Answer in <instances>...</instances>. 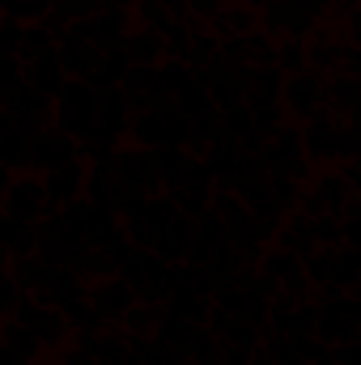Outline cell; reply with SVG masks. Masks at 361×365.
Instances as JSON below:
<instances>
[{
	"label": "cell",
	"instance_id": "6da1fadb",
	"mask_svg": "<svg viewBox=\"0 0 361 365\" xmlns=\"http://www.w3.org/2000/svg\"><path fill=\"white\" fill-rule=\"evenodd\" d=\"M51 110H56V128L68 132L73 140H90L93 136V119H98V90L90 81H64L60 93L51 98Z\"/></svg>",
	"mask_w": 361,
	"mask_h": 365
},
{
	"label": "cell",
	"instance_id": "7a4b0ae2",
	"mask_svg": "<svg viewBox=\"0 0 361 365\" xmlns=\"http://www.w3.org/2000/svg\"><path fill=\"white\" fill-rule=\"evenodd\" d=\"M128 136H132L141 149H166V145L187 149V119L179 115L175 102H162V106L136 110L132 123H128Z\"/></svg>",
	"mask_w": 361,
	"mask_h": 365
},
{
	"label": "cell",
	"instance_id": "3957f363",
	"mask_svg": "<svg viewBox=\"0 0 361 365\" xmlns=\"http://www.w3.org/2000/svg\"><path fill=\"white\" fill-rule=\"evenodd\" d=\"M47 212H51V200H47L43 179H39L34 170H21V175H13V179L4 182V191H0V217L34 225V221L47 217Z\"/></svg>",
	"mask_w": 361,
	"mask_h": 365
},
{
	"label": "cell",
	"instance_id": "277c9868",
	"mask_svg": "<svg viewBox=\"0 0 361 365\" xmlns=\"http://www.w3.org/2000/svg\"><path fill=\"white\" fill-rule=\"evenodd\" d=\"M81 238L73 234V225L60 217V208H51L47 217L34 221V255L43 264H56V268H68L77 255H81Z\"/></svg>",
	"mask_w": 361,
	"mask_h": 365
},
{
	"label": "cell",
	"instance_id": "5b68a950",
	"mask_svg": "<svg viewBox=\"0 0 361 365\" xmlns=\"http://www.w3.org/2000/svg\"><path fill=\"white\" fill-rule=\"evenodd\" d=\"M264 170L268 175H285V179L293 182H310V175H315V166L302 158V140H298V128L293 123H285V128H276L268 140H264Z\"/></svg>",
	"mask_w": 361,
	"mask_h": 365
},
{
	"label": "cell",
	"instance_id": "8992f818",
	"mask_svg": "<svg viewBox=\"0 0 361 365\" xmlns=\"http://www.w3.org/2000/svg\"><path fill=\"white\" fill-rule=\"evenodd\" d=\"M361 336V310L357 297H332V302H315V340L323 344H349Z\"/></svg>",
	"mask_w": 361,
	"mask_h": 365
},
{
	"label": "cell",
	"instance_id": "52a82bcc",
	"mask_svg": "<svg viewBox=\"0 0 361 365\" xmlns=\"http://www.w3.org/2000/svg\"><path fill=\"white\" fill-rule=\"evenodd\" d=\"M298 140H302V158L310 166H336L340 162V119H332L327 110L310 115L306 128L298 132Z\"/></svg>",
	"mask_w": 361,
	"mask_h": 365
},
{
	"label": "cell",
	"instance_id": "ba28073f",
	"mask_svg": "<svg viewBox=\"0 0 361 365\" xmlns=\"http://www.w3.org/2000/svg\"><path fill=\"white\" fill-rule=\"evenodd\" d=\"M9 319H17L21 327H30L47 349H56V344H64L73 331H68V323H64V314L56 310V306H47V302H39V297H30V293H21L17 297V306H13V314Z\"/></svg>",
	"mask_w": 361,
	"mask_h": 365
},
{
	"label": "cell",
	"instance_id": "9c48e42d",
	"mask_svg": "<svg viewBox=\"0 0 361 365\" xmlns=\"http://www.w3.org/2000/svg\"><path fill=\"white\" fill-rule=\"evenodd\" d=\"M255 272L268 276L272 284L289 297H310V280L302 272V255L293 251H280V247H264L260 259H255Z\"/></svg>",
	"mask_w": 361,
	"mask_h": 365
},
{
	"label": "cell",
	"instance_id": "30bf717a",
	"mask_svg": "<svg viewBox=\"0 0 361 365\" xmlns=\"http://www.w3.org/2000/svg\"><path fill=\"white\" fill-rule=\"evenodd\" d=\"M111 170H115V179L123 182V191H141V195H158L162 191L158 170H153V153L141 149V145H119Z\"/></svg>",
	"mask_w": 361,
	"mask_h": 365
},
{
	"label": "cell",
	"instance_id": "8fae6325",
	"mask_svg": "<svg viewBox=\"0 0 361 365\" xmlns=\"http://www.w3.org/2000/svg\"><path fill=\"white\" fill-rule=\"evenodd\" d=\"M280 106H285V119H310L323 110V77L319 73H293L280 81Z\"/></svg>",
	"mask_w": 361,
	"mask_h": 365
},
{
	"label": "cell",
	"instance_id": "7c38bea8",
	"mask_svg": "<svg viewBox=\"0 0 361 365\" xmlns=\"http://www.w3.org/2000/svg\"><path fill=\"white\" fill-rule=\"evenodd\" d=\"M68 162H77V140L68 132H60L56 123H43L30 140V170L47 175L56 166H68Z\"/></svg>",
	"mask_w": 361,
	"mask_h": 365
},
{
	"label": "cell",
	"instance_id": "4fadbf2b",
	"mask_svg": "<svg viewBox=\"0 0 361 365\" xmlns=\"http://www.w3.org/2000/svg\"><path fill=\"white\" fill-rule=\"evenodd\" d=\"M86 302H90L93 314L111 327V323H119L128 314V306L136 302V289L128 280H119V276H102V280L86 284Z\"/></svg>",
	"mask_w": 361,
	"mask_h": 365
},
{
	"label": "cell",
	"instance_id": "5bb4252c",
	"mask_svg": "<svg viewBox=\"0 0 361 365\" xmlns=\"http://www.w3.org/2000/svg\"><path fill=\"white\" fill-rule=\"evenodd\" d=\"M128 9H106V13H90V17H81V21H73L68 26V34H77V38H86L90 47L98 51H111V47H119L123 43V34H128Z\"/></svg>",
	"mask_w": 361,
	"mask_h": 365
},
{
	"label": "cell",
	"instance_id": "9a60e30c",
	"mask_svg": "<svg viewBox=\"0 0 361 365\" xmlns=\"http://www.w3.org/2000/svg\"><path fill=\"white\" fill-rule=\"evenodd\" d=\"M119 93L128 98L132 115H136V110H149V106L171 102V98H166V90H162L158 68H145V64H128V73H123V81H119Z\"/></svg>",
	"mask_w": 361,
	"mask_h": 365
},
{
	"label": "cell",
	"instance_id": "2e32d148",
	"mask_svg": "<svg viewBox=\"0 0 361 365\" xmlns=\"http://www.w3.org/2000/svg\"><path fill=\"white\" fill-rule=\"evenodd\" d=\"M230 251V234H225V225L217 221V212L208 208V212H200L195 217V234H191V251H187V264H213V259H221Z\"/></svg>",
	"mask_w": 361,
	"mask_h": 365
},
{
	"label": "cell",
	"instance_id": "e0dca14e",
	"mask_svg": "<svg viewBox=\"0 0 361 365\" xmlns=\"http://www.w3.org/2000/svg\"><path fill=\"white\" fill-rule=\"evenodd\" d=\"M128 123H132V106H128V98L115 90H98V119H93V136L90 140H111V145H119V136L128 132Z\"/></svg>",
	"mask_w": 361,
	"mask_h": 365
},
{
	"label": "cell",
	"instance_id": "ac0fdd59",
	"mask_svg": "<svg viewBox=\"0 0 361 365\" xmlns=\"http://www.w3.org/2000/svg\"><path fill=\"white\" fill-rule=\"evenodd\" d=\"M234 195H238V200L247 204V212H251V217H255V221H260V225H264L268 234L276 230V225H280V221H285V204H280V200L272 195L268 175L238 182V187H234Z\"/></svg>",
	"mask_w": 361,
	"mask_h": 365
},
{
	"label": "cell",
	"instance_id": "d6986e66",
	"mask_svg": "<svg viewBox=\"0 0 361 365\" xmlns=\"http://www.w3.org/2000/svg\"><path fill=\"white\" fill-rule=\"evenodd\" d=\"M34 132L39 128H30V123H21V119H13V115L0 110V162L13 175L30 170V140H34Z\"/></svg>",
	"mask_w": 361,
	"mask_h": 365
},
{
	"label": "cell",
	"instance_id": "ffe728a7",
	"mask_svg": "<svg viewBox=\"0 0 361 365\" xmlns=\"http://www.w3.org/2000/svg\"><path fill=\"white\" fill-rule=\"evenodd\" d=\"M357 98L361 81L353 73H327L323 77V110L340 123H357Z\"/></svg>",
	"mask_w": 361,
	"mask_h": 365
},
{
	"label": "cell",
	"instance_id": "44dd1931",
	"mask_svg": "<svg viewBox=\"0 0 361 365\" xmlns=\"http://www.w3.org/2000/svg\"><path fill=\"white\" fill-rule=\"evenodd\" d=\"M56 56H60L64 77H73V81H90L93 68H98V60H102L98 47H90L86 38H77V34H68V30L56 38Z\"/></svg>",
	"mask_w": 361,
	"mask_h": 365
},
{
	"label": "cell",
	"instance_id": "7402d4cb",
	"mask_svg": "<svg viewBox=\"0 0 361 365\" xmlns=\"http://www.w3.org/2000/svg\"><path fill=\"white\" fill-rule=\"evenodd\" d=\"M204 327L221 340V344H230V349H247V353H255L260 349V340H264V331L260 327H251L247 319H234V314H221L217 306L208 310V319H204Z\"/></svg>",
	"mask_w": 361,
	"mask_h": 365
},
{
	"label": "cell",
	"instance_id": "603a6c76",
	"mask_svg": "<svg viewBox=\"0 0 361 365\" xmlns=\"http://www.w3.org/2000/svg\"><path fill=\"white\" fill-rule=\"evenodd\" d=\"M0 110H4V115H13V119H21V123H30V128L51 123V98H43L39 90H30L26 81H21L13 93H4V98H0Z\"/></svg>",
	"mask_w": 361,
	"mask_h": 365
},
{
	"label": "cell",
	"instance_id": "cb8c5ba5",
	"mask_svg": "<svg viewBox=\"0 0 361 365\" xmlns=\"http://www.w3.org/2000/svg\"><path fill=\"white\" fill-rule=\"evenodd\" d=\"M39 179H43V191H47L51 208H64V204L81 200V191H86V162L56 166V170H47V175H39Z\"/></svg>",
	"mask_w": 361,
	"mask_h": 365
},
{
	"label": "cell",
	"instance_id": "d4e9b609",
	"mask_svg": "<svg viewBox=\"0 0 361 365\" xmlns=\"http://www.w3.org/2000/svg\"><path fill=\"white\" fill-rule=\"evenodd\" d=\"M21 77H26V86H30V90H39L43 98H56V93H60V86L68 81V77H64V68H60L56 47H47V51L30 56V60L21 64Z\"/></svg>",
	"mask_w": 361,
	"mask_h": 365
},
{
	"label": "cell",
	"instance_id": "484cf974",
	"mask_svg": "<svg viewBox=\"0 0 361 365\" xmlns=\"http://www.w3.org/2000/svg\"><path fill=\"white\" fill-rule=\"evenodd\" d=\"M191 234H195V221L179 212V217H175V221H171V225H166V230L153 238V247H149V251H153L162 264H171V268H175V264H187V251H191Z\"/></svg>",
	"mask_w": 361,
	"mask_h": 365
},
{
	"label": "cell",
	"instance_id": "4316f807",
	"mask_svg": "<svg viewBox=\"0 0 361 365\" xmlns=\"http://www.w3.org/2000/svg\"><path fill=\"white\" fill-rule=\"evenodd\" d=\"M90 204L98 208H106V212H115L119 217V200H123V182L115 179V170L111 166H86V191H81Z\"/></svg>",
	"mask_w": 361,
	"mask_h": 365
},
{
	"label": "cell",
	"instance_id": "83f0119b",
	"mask_svg": "<svg viewBox=\"0 0 361 365\" xmlns=\"http://www.w3.org/2000/svg\"><path fill=\"white\" fill-rule=\"evenodd\" d=\"M208 21H213V34H217V38H243V34L260 30V13H255V9H247V4H238V0L221 4Z\"/></svg>",
	"mask_w": 361,
	"mask_h": 365
},
{
	"label": "cell",
	"instance_id": "f1b7e54d",
	"mask_svg": "<svg viewBox=\"0 0 361 365\" xmlns=\"http://www.w3.org/2000/svg\"><path fill=\"white\" fill-rule=\"evenodd\" d=\"M276 234V247L280 251H293V255H310L315 251V234H310V217L306 212H285V221L272 230Z\"/></svg>",
	"mask_w": 361,
	"mask_h": 365
},
{
	"label": "cell",
	"instance_id": "f546056e",
	"mask_svg": "<svg viewBox=\"0 0 361 365\" xmlns=\"http://www.w3.org/2000/svg\"><path fill=\"white\" fill-rule=\"evenodd\" d=\"M0 344L17 357V365H30V361H39V353L47 349L30 327H21L17 319H0Z\"/></svg>",
	"mask_w": 361,
	"mask_h": 365
},
{
	"label": "cell",
	"instance_id": "4dcf8cb0",
	"mask_svg": "<svg viewBox=\"0 0 361 365\" xmlns=\"http://www.w3.org/2000/svg\"><path fill=\"white\" fill-rule=\"evenodd\" d=\"M123 56H128V64H145V68H158L162 60H166V51H162V34H153V30H128L123 34Z\"/></svg>",
	"mask_w": 361,
	"mask_h": 365
},
{
	"label": "cell",
	"instance_id": "1f68e13d",
	"mask_svg": "<svg viewBox=\"0 0 361 365\" xmlns=\"http://www.w3.org/2000/svg\"><path fill=\"white\" fill-rule=\"evenodd\" d=\"M280 81H285V73H280L276 64L247 68V106L255 110V106H272V102H280Z\"/></svg>",
	"mask_w": 361,
	"mask_h": 365
},
{
	"label": "cell",
	"instance_id": "d6a6232c",
	"mask_svg": "<svg viewBox=\"0 0 361 365\" xmlns=\"http://www.w3.org/2000/svg\"><path fill=\"white\" fill-rule=\"evenodd\" d=\"M179 353L191 365H217V357H221V340H217L204 323H191L187 336H183V344H179Z\"/></svg>",
	"mask_w": 361,
	"mask_h": 365
},
{
	"label": "cell",
	"instance_id": "836d02e7",
	"mask_svg": "<svg viewBox=\"0 0 361 365\" xmlns=\"http://www.w3.org/2000/svg\"><path fill=\"white\" fill-rule=\"evenodd\" d=\"M166 310H171V314H179V319H191V323H204V319H208V310H213V297L191 293V289H183V284H171Z\"/></svg>",
	"mask_w": 361,
	"mask_h": 365
},
{
	"label": "cell",
	"instance_id": "e575fe53",
	"mask_svg": "<svg viewBox=\"0 0 361 365\" xmlns=\"http://www.w3.org/2000/svg\"><path fill=\"white\" fill-rule=\"evenodd\" d=\"M361 280V251L353 247H332V284L345 293H357Z\"/></svg>",
	"mask_w": 361,
	"mask_h": 365
},
{
	"label": "cell",
	"instance_id": "d590c367",
	"mask_svg": "<svg viewBox=\"0 0 361 365\" xmlns=\"http://www.w3.org/2000/svg\"><path fill=\"white\" fill-rule=\"evenodd\" d=\"M153 153V170H158V182H162V191H171L175 182H179L183 166H187V149H179V145H166V149H149Z\"/></svg>",
	"mask_w": 361,
	"mask_h": 365
},
{
	"label": "cell",
	"instance_id": "8d00e7d4",
	"mask_svg": "<svg viewBox=\"0 0 361 365\" xmlns=\"http://www.w3.org/2000/svg\"><path fill=\"white\" fill-rule=\"evenodd\" d=\"M0 247L9 251V259H17V255H34V225L0 217Z\"/></svg>",
	"mask_w": 361,
	"mask_h": 365
},
{
	"label": "cell",
	"instance_id": "74e56055",
	"mask_svg": "<svg viewBox=\"0 0 361 365\" xmlns=\"http://www.w3.org/2000/svg\"><path fill=\"white\" fill-rule=\"evenodd\" d=\"M123 73H128V56H123V47H111V51H102V60H98V68H93L90 86L93 90H115V86L123 81Z\"/></svg>",
	"mask_w": 361,
	"mask_h": 365
},
{
	"label": "cell",
	"instance_id": "f35d334b",
	"mask_svg": "<svg viewBox=\"0 0 361 365\" xmlns=\"http://www.w3.org/2000/svg\"><path fill=\"white\" fill-rule=\"evenodd\" d=\"M158 319H162V306L132 302L128 314L119 319V327H123V336H153V331H158Z\"/></svg>",
	"mask_w": 361,
	"mask_h": 365
},
{
	"label": "cell",
	"instance_id": "ab89813d",
	"mask_svg": "<svg viewBox=\"0 0 361 365\" xmlns=\"http://www.w3.org/2000/svg\"><path fill=\"white\" fill-rule=\"evenodd\" d=\"M217 47H221V38H217L213 30H204V26H191V43H187V64H191V68H208V64L217 60Z\"/></svg>",
	"mask_w": 361,
	"mask_h": 365
},
{
	"label": "cell",
	"instance_id": "60d3db41",
	"mask_svg": "<svg viewBox=\"0 0 361 365\" xmlns=\"http://www.w3.org/2000/svg\"><path fill=\"white\" fill-rule=\"evenodd\" d=\"M158 77H162L166 98H179V93L195 81V68H191V64H183V60H162V64H158Z\"/></svg>",
	"mask_w": 361,
	"mask_h": 365
},
{
	"label": "cell",
	"instance_id": "b9f144b4",
	"mask_svg": "<svg viewBox=\"0 0 361 365\" xmlns=\"http://www.w3.org/2000/svg\"><path fill=\"white\" fill-rule=\"evenodd\" d=\"M285 77L306 73V43L302 38H276V60H272Z\"/></svg>",
	"mask_w": 361,
	"mask_h": 365
},
{
	"label": "cell",
	"instance_id": "7bdbcfd3",
	"mask_svg": "<svg viewBox=\"0 0 361 365\" xmlns=\"http://www.w3.org/2000/svg\"><path fill=\"white\" fill-rule=\"evenodd\" d=\"M47 4L51 0H0V17L30 26V21H43L47 17Z\"/></svg>",
	"mask_w": 361,
	"mask_h": 365
},
{
	"label": "cell",
	"instance_id": "ee69618b",
	"mask_svg": "<svg viewBox=\"0 0 361 365\" xmlns=\"http://www.w3.org/2000/svg\"><path fill=\"white\" fill-rule=\"evenodd\" d=\"M47 47H56V34L43 26V21H30V26H21V64L30 60V56H39V51H47Z\"/></svg>",
	"mask_w": 361,
	"mask_h": 365
},
{
	"label": "cell",
	"instance_id": "f6af8a7d",
	"mask_svg": "<svg viewBox=\"0 0 361 365\" xmlns=\"http://www.w3.org/2000/svg\"><path fill=\"white\" fill-rule=\"evenodd\" d=\"M221 132H225L230 140H247V136L255 132V119H251V106L243 102V106H230V110H221Z\"/></svg>",
	"mask_w": 361,
	"mask_h": 365
},
{
	"label": "cell",
	"instance_id": "bcb514c9",
	"mask_svg": "<svg viewBox=\"0 0 361 365\" xmlns=\"http://www.w3.org/2000/svg\"><path fill=\"white\" fill-rule=\"evenodd\" d=\"M171 191H213V175H208V166L191 153L187 166H183V175H179V182H175Z\"/></svg>",
	"mask_w": 361,
	"mask_h": 365
},
{
	"label": "cell",
	"instance_id": "7dc6e473",
	"mask_svg": "<svg viewBox=\"0 0 361 365\" xmlns=\"http://www.w3.org/2000/svg\"><path fill=\"white\" fill-rule=\"evenodd\" d=\"M310 234H315V247H340V217L332 212L310 217Z\"/></svg>",
	"mask_w": 361,
	"mask_h": 365
},
{
	"label": "cell",
	"instance_id": "c3c4849f",
	"mask_svg": "<svg viewBox=\"0 0 361 365\" xmlns=\"http://www.w3.org/2000/svg\"><path fill=\"white\" fill-rule=\"evenodd\" d=\"M21 81H26V77H21V60H17V56H0V98L13 93Z\"/></svg>",
	"mask_w": 361,
	"mask_h": 365
},
{
	"label": "cell",
	"instance_id": "681fc988",
	"mask_svg": "<svg viewBox=\"0 0 361 365\" xmlns=\"http://www.w3.org/2000/svg\"><path fill=\"white\" fill-rule=\"evenodd\" d=\"M21 51V21L0 17V56H17ZM21 60V56H17Z\"/></svg>",
	"mask_w": 361,
	"mask_h": 365
},
{
	"label": "cell",
	"instance_id": "f907efd6",
	"mask_svg": "<svg viewBox=\"0 0 361 365\" xmlns=\"http://www.w3.org/2000/svg\"><path fill=\"white\" fill-rule=\"evenodd\" d=\"M247 361H251V353H247V349H230V344H221L217 365H247Z\"/></svg>",
	"mask_w": 361,
	"mask_h": 365
},
{
	"label": "cell",
	"instance_id": "816d5d0a",
	"mask_svg": "<svg viewBox=\"0 0 361 365\" xmlns=\"http://www.w3.org/2000/svg\"><path fill=\"white\" fill-rule=\"evenodd\" d=\"M13 179V170H9V166H4V162H0V191H4V182Z\"/></svg>",
	"mask_w": 361,
	"mask_h": 365
},
{
	"label": "cell",
	"instance_id": "f5cc1de1",
	"mask_svg": "<svg viewBox=\"0 0 361 365\" xmlns=\"http://www.w3.org/2000/svg\"><path fill=\"white\" fill-rule=\"evenodd\" d=\"M30 365H43V361H30Z\"/></svg>",
	"mask_w": 361,
	"mask_h": 365
},
{
	"label": "cell",
	"instance_id": "db71d44e",
	"mask_svg": "<svg viewBox=\"0 0 361 365\" xmlns=\"http://www.w3.org/2000/svg\"><path fill=\"white\" fill-rule=\"evenodd\" d=\"M183 365H191V361H183Z\"/></svg>",
	"mask_w": 361,
	"mask_h": 365
}]
</instances>
